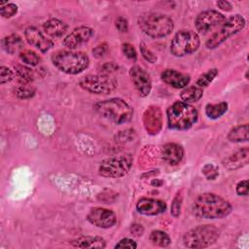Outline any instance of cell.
<instances>
[{"instance_id": "cell-1", "label": "cell", "mask_w": 249, "mask_h": 249, "mask_svg": "<svg viewBox=\"0 0 249 249\" xmlns=\"http://www.w3.org/2000/svg\"><path fill=\"white\" fill-rule=\"evenodd\" d=\"M231 203L213 193L199 195L193 203V213L200 219H222L231 212Z\"/></svg>"}, {"instance_id": "cell-2", "label": "cell", "mask_w": 249, "mask_h": 249, "mask_svg": "<svg viewBox=\"0 0 249 249\" xmlns=\"http://www.w3.org/2000/svg\"><path fill=\"white\" fill-rule=\"evenodd\" d=\"M94 110L116 124L128 123L133 116L132 107L121 98H110L94 104Z\"/></svg>"}, {"instance_id": "cell-3", "label": "cell", "mask_w": 249, "mask_h": 249, "mask_svg": "<svg viewBox=\"0 0 249 249\" xmlns=\"http://www.w3.org/2000/svg\"><path fill=\"white\" fill-rule=\"evenodd\" d=\"M196 109L184 101H176L166 110L168 127L175 130H186L197 121Z\"/></svg>"}, {"instance_id": "cell-4", "label": "cell", "mask_w": 249, "mask_h": 249, "mask_svg": "<svg viewBox=\"0 0 249 249\" xmlns=\"http://www.w3.org/2000/svg\"><path fill=\"white\" fill-rule=\"evenodd\" d=\"M52 62L59 71L69 75H77L88 68L89 58L83 52L58 51L52 55Z\"/></svg>"}, {"instance_id": "cell-5", "label": "cell", "mask_w": 249, "mask_h": 249, "mask_svg": "<svg viewBox=\"0 0 249 249\" xmlns=\"http://www.w3.org/2000/svg\"><path fill=\"white\" fill-rule=\"evenodd\" d=\"M138 26L149 37L163 38L168 36L174 27L173 20L160 13H147L138 18Z\"/></svg>"}, {"instance_id": "cell-6", "label": "cell", "mask_w": 249, "mask_h": 249, "mask_svg": "<svg viewBox=\"0 0 249 249\" xmlns=\"http://www.w3.org/2000/svg\"><path fill=\"white\" fill-rule=\"evenodd\" d=\"M220 236V231L213 225H201L188 231L183 236V243L188 248H206L214 244Z\"/></svg>"}, {"instance_id": "cell-7", "label": "cell", "mask_w": 249, "mask_h": 249, "mask_svg": "<svg viewBox=\"0 0 249 249\" xmlns=\"http://www.w3.org/2000/svg\"><path fill=\"white\" fill-rule=\"evenodd\" d=\"M200 44L199 37L193 30H180L171 40L170 53L177 57H182L195 53Z\"/></svg>"}, {"instance_id": "cell-8", "label": "cell", "mask_w": 249, "mask_h": 249, "mask_svg": "<svg viewBox=\"0 0 249 249\" xmlns=\"http://www.w3.org/2000/svg\"><path fill=\"white\" fill-rule=\"evenodd\" d=\"M132 162L133 158L130 154L107 158L100 162L98 172L103 177L120 178L129 171Z\"/></svg>"}, {"instance_id": "cell-9", "label": "cell", "mask_w": 249, "mask_h": 249, "mask_svg": "<svg viewBox=\"0 0 249 249\" xmlns=\"http://www.w3.org/2000/svg\"><path fill=\"white\" fill-rule=\"evenodd\" d=\"M245 26V19L240 15H234L225 20L221 28L216 31L205 43L207 49H215L231 36L241 31Z\"/></svg>"}, {"instance_id": "cell-10", "label": "cell", "mask_w": 249, "mask_h": 249, "mask_svg": "<svg viewBox=\"0 0 249 249\" xmlns=\"http://www.w3.org/2000/svg\"><path fill=\"white\" fill-rule=\"evenodd\" d=\"M79 85L85 90L94 94H108L112 92L116 87L117 82L109 75H88L80 80Z\"/></svg>"}, {"instance_id": "cell-11", "label": "cell", "mask_w": 249, "mask_h": 249, "mask_svg": "<svg viewBox=\"0 0 249 249\" xmlns=\"http://www.w3.org/2000/svg\"><path fill=\"white\" fill-rule=\"evenodd\" d=\"M226 20V17L215 10L203 11L197 15L195 25L199 33L206 34L212 31L214 28L221 26Z\"/></svg>"}, {"instance_id": "cell-12", "label": "cell", "mask_w": 249, "mask_h": 249, "mask_svg": "<svg viewBox=\"0 0 249 249\" xmlns=\"http://www.w3.org/2000/svg\"><path fill=\"white\" fill-rule=\"evenodd\" d=\"M87 219L90 224L101 229L112 228L117 222L116 214L112 210L102 207L91 208Z\"/></svg>"}, {"instance_id": "cell-13", "label": "cell", "mask_w": 249, "mask_h": 249, "mask_svg": "<svg viewBox=\"0 0 249 249\" xmlns=\"http://www.w3.org/2000/svg\"><path fill=\"white\" fill-rule=\"evenodd\" d=\"M129 76L140 96L149 95L152 89V81L149 73L141 66L134 65L129 69Z\"/></svg>"}, {"instance_id": "cell-14", "label": "cell", "mask_w": 249, "mask_h": 249, "mask_svg": "<svg viewBox=\"0 0 249 249\" xmlns=\"http://www.w3.org/2000/svg\"><path fill=\"white\" fill-rule=\"evenodd\" d=\"M93 35V30L86 25L74 28L63 40V46L74 50L86 44Z\"/></svg>"}, {"instance_id": "cell-15", "label": "cell", "mask_w": 249, "mask_h": 249, "mask_svg": "<svg viewBox=\"0 0 249 249\" xmlns=\"http://www.w3.org/2000/svg\"><path fill=\"white\" fill-rule=\"evenodd\" d=\"M24 37L29 45L35 47L42 53L48 52L53 46V41L48 39L38 28L34 26H28L24 30Z\"/></svg>"}, {"instance_id": "cell-16", "label": "cell", "mask_w": 249, "mask_h": 249, "mask_svg": "<svg viewBox=\"0 0 249 249\" xmlns=\"http://www.w3.org/2000/svg\"><path fill=\"white\" fill-rule=\"evenodd\" d=\"M136 209L139 213L147 216H156L161 214L166 209V204L160 199L151 197H141L136 203Z\"/></svg>"}, {"instance_id": "cell-17", "label": "cell", "mask_w": 249, "mask_h": 249, "mask_svg": "<svg viewBox=\"0 0 249 249\" xmlns=\"http://www.w3.org/2000/svg\"><path fill=\"white\" fill-rule=\"evenodd\" d=\"M143 124L149 134L155 135L161 128V112L157 106L149 107L143 114Z\"/></svg>"}, {"instance_id": "cell-18", "label": "cell", "mask_w": 249, "mask_h": 249, "mask_svg": "<svg viewBox=\"0 0 249 249\" xmlns=\"http://www.w3.org/2000/svg\"><path fill=\"white\" fill-rule=\"evenodd\" d=\"M161 80L168 86L175 89H184L190 83V76L174 69H165L161 75Z\"/></svg>"}, {"instance_id": "cell-19", "label": "cell", "mask_w": 249, "mask_h": 249, "mask_svg": "<svg viewBox=\"0 0 249 249\" xmlns=\"http://www.w3.org/2000/svg\"><path fill=\"white\" fill-rule=\"evenodd\" d=\"M162 159L170 165H176L183 160L184 149L177 143H167L161 150Z\"/></svg>"}, {"instance_id": "cell-20", "label": "cell", "mask_w": 249, "mask_h": 249, "mask_svg": "<svg viewBox=\"0 0 249 249\" xmlns=\"http://www.w3.org/2000/svg\"><path fill=\"white\" fill-rule=\"evenodd\" d=\"M248 154L249 150L247 147L240 149L233 154L228 156L223 160V165L229 170H234L240 168L248 163Z\"/></svg>"}, {"instance_id": "cell-21", "label": "cell", "mask_w": 249, "mask_h": 249, "mask_svg": "<svg viewBox=\"0 0 249 249\" xmlns=\"http://www.w3.org/2000/svg\"><path fill=\"white\" fill-rule=\"evenodd\" d=\"M43 30L53 38H59L65 34L67 24L58 18H50L43 23Z\"/></svg>"}, {"instance_id": "cell-22", "label": "cell", "mask_w": 249, "mask_h": 249, "mask_svg": "<svg viewBox=\"0 0 249 249\" xmlns=\"http://www.w3.org/2000/svg\"><path fill=\"white\" fill-rule=\"evenodd\" d=\"M2 47L10 54L20 53L22 51H24L23 40L18 34H11L3 38Z\"/></svg>"}, {"instance_id": "cell-23", "label": "cell", "mask_w": 249, "mask_h": 249, "mask_svg": "<svg viewBox=\"0 0 249 249\" xmlns=\"http://www.w3.org/2000/svg\"><path fill=\"white\" fill-rule=\"evenodd\" d=\"M71 245L79 248H105L106 242L100 236H81L75 240H72Z\"/></svg>"}, {"instance_id": "cell-24", "label": "cell", "mask_w": 249, "mask_h": 249, "mask_svg": "<svg viewBox=\"0 0 249 249\" xmlns=\"http://www.w3.org/2000/svg\"><path fill=\"white\" fill-rule=\"evenodd\" d=\"M203 95V89L197 86H190L183 89L180 93L182 101L186 103H194L198 101Z\"/></svg>"}, {"instance_id": "cell-25", "label": "cell", "mask_w": 249, "mask_h": 249, "mask_svg": "<svg viewBox=\"0 0 249 249\" xmlns=\"http://www.w3.org/2000/svg\"><path fill=\"white\" fill-rule=\"evenodd\" d=\"M231 142H245L248 140V124H240L231 128L228 134Z\"/></svg>"}, {"instance_id": "cell-26", "label": "cell", "mask_w": 249, "mask_h": 249, "mask_svg": "<svg viewBox=\"0 0 249 249\" xmlns=\"http://www.w3.org/2000/svg\"><path fill=\"white\" fill-rule=\"evenodd\" d=\"M228 110V103L225 101L216 104H207L205 107V114L209 119L216 120L223 116Z\"/></svg>"}, {"instance_id": "cell-27", "label": "cell", "mask_w": 249, "mask_h": 249, "mask_svg": "<svg viewBox=\"0 0 249 249\" xmlns=\"http://www.w3.org/2000/svg\"><path fill=\"white\" fill-rule=\"evenodd\" d=\"M149 239L154 245L160 246V247H167L171 242L169 235L165 231H162L160 230L152 231L150 233Z\"/></svg>"}, {"instance_id": "cell-28", "label": "cell", "mask_w": 249, "mask_h": 249, "mask_svg": "<svg viewBox=\"0 0 249 249\" xmlns=\"http://www.w3.org/2000/svg\"><path fill=\"white\" fill-rule=\"evenodd\" d=\"M217 75H218V69L211 68L197 78V80L196 81V86H197L201 89L205 88L215 79V77Z\"/></svg>"}, {"instance_id": "cell-29", "label": "cell", "mask_w": 249, "mask_h": 249, "mask_svg": "<svg viewBox=\"0 0 249 249\" xmlns=\"http://www.w3.org/2000/svg\"><path fill=\"white\" fill-rule=\"evenodd\" d=\"M19 57L23 63L30 66H36L41 61V57L34 51H31V50L22 51L19 53Z\"/></svg>"}, {"instance_id": "cell-30", "label": "cell", "mask_w": 249, "mask_h": 249, "mask_svg": "<svg viewBox=\"0 0 249 249\" xmlns=\"http://www.w3.org/2000/svg\"><path fill=\"white\" fill-rule=\"evenodd\" d=\"M14 68L18 76L21 78L24 82H31L34 80V73L31 68L24 65H20V64L14 65Z\"/></svg>"}, {"instance_id": "cell-31", "label": "cell", "mask_w": 249, "mask_h": 249, "mask_svg": "<svg viewBox=\"0 0 249 249\" xmlns=\"http://www.w3.org/2000/svg\"><path fill=\"white\" fill-rule=\"evenodd\" d=\"M35 89L32 87H28V86H23L20 85L17 88L14 89V93L16 96H18L20 99H27V98H31L32 96H34L35 94Z\"/></svg>"}, {"instance_id": "cell-32", "label": "cell", "mask_w": 249, "mask_h": 249, "mask_svg": "<svg viewBox=\"0 0 249 249\" xmlns=\"http://www.w3.org/2000/svg\"><path fill=\"white\" fill-rule=\"evenodd\" d=\"M182 199H183V196H182L181 192H178L175 195V196L171 202V206H170V213L173 217H178L180 215Z\"/></svg>"}, {"instance_id": "cell-33", "label": "cell", "mask_w": 249, "mask_h": 249, "mask_svg": "<svg viewBox=\"0 0 249 249\" xmlns=\"http://www.w3.org/2000/svg\"><path fill=\"white\" fill-rule=\"evenodd\" d=\"M0 5V14L3 18H11L18 13V6L14 3H1Z\"/></svg>"}, {"instance_id": "cell-34", "label": "cell", "mask_w": 249, "mask_h": 249, "mask_svg": "<svg viewBox=\"0 0 249 249\" xmlns=\"http://www.w3.org/2000/svg\"><path fill=\"white\" fill-rule=\"evenodd\" d=\"M202 173L207 180H215L219 176L218 168L212 163H206L202 167Z\"/></svg>"}, {"instance_id": "cell-35", "label": "cell", "mask_w": 249, "mask_h": 249, "mask_svg": "<svg viewBox=\"0 0 249 249\" xmlns=\"http://www.w3.org/2000/svg\"><path fill=\"white\" fill-rule=\"evenodd\" d=\"M139 48H140V53H141L142 56L147 61H149L151 63H155L157 61V55L150 49H148V47L146 46V44L144 42H141L139 44Z\"/></svg>"}, {"instance_id": "cell-36", "label": "cell", "mask_w": 249, "mask_h": 249, "mask_svg": "<svg viewBox=\"0 0 249 249\" xmlns=\"http://www.w3.org/2000/svg\"><path fill=\"white\" fill-rule=\"evenodd\" d=\"M122 51H123L124 54L127 58H129V59H131V60H133V61L136 60V58H137L136 51H135L134 47H133L131 44H128V43L123 44V45H122Z\"/></svg>"}, {"instance_id": "cell-37", "label": "cell", "mask_w": 249, "mask_h": 249, "mask_svg": "<svg viewBox=\"0 0 249 249\" xmlns=\"http://www.w3.org/2000/svg\"><path fill=\"white\" fill-rule=\"evenodd\" d=\"M13 78H14L13 71L6 66H1V68H0V84L4 85V84L12 81Z\"/></svg>"}, {"instance_id": "cell-38", "label": "cell", "mask_w": 249, "mask_h": 249, "mask_svg": "<svg viewBox=\"0 0 249 249\" xmlns=\"http://www.w3.org/2000/svg\"><path fill=\"white\" fill-rule=\"evenodd\" d=\"M137 247V243L131 239V238H123L121 239L116 245L115 248H130V249H135Z\"/></svg>"}, {"instance_id": "cell-39", "label": "cell", "mask_w": 249, "mask_h": 249, "mask_svg": "<svg viewBox=\"0 0 249 249\" xmlns=\"http://www.w3.org/2000/svg\"><path fill=\"white\" fill-rule=\"evenodd\" d=\"M108 52V45L106 43H101L99 45H97L93 50H92V53L96 58H101L103 57L106 53Z\"/></svg>"}, {"instance_id": "cell-40", "label": "cell", "mask_w": 249, "mask_h": 249, "mask_svg": "<svg viewBox=\"0 0 249 249\" xmlns=\"http://www.w3.org/2000/svg\"><path fill=\"white\" fill-rule=\"evenodd\" d=\"M115 25L116 28L120 31V32H126L128 30V23L127 20L123 18V17H118L115 20Z\"/></svg>"}, {"instance_id": "cell-41", "label": "cell", "mask_w": 249, "mask_h": 249, "mask_svg": "<svg viewBox=\"0 0 249 249\" xmlns=\"http://www.w3.org/2000/svg\"><path fill=\"white\" fill-rule=\"evenodd\" d=\"M236 194L238 196H246L248 195V180H242L236 185Z\"/></svg>"}, {"instance_id": "cell-42", "label": "cell", "mask_w": 249, "mask_h": 249, "mask_svg": "<svg viewBox=\"0 0 249 249\" xmlns=\"http://www.w3.org/2000/svg\"><path fill=\"white\" fill-rule=\"evenodd\" d=\"M129 230L131 234L134 236H141L144 232V228L140 224H132Z\"/></svg>"}, {"instance_id": "cell-43", "label": "cell", "mask_w": 249, "mask_h": 249, "mask_svg": "<svg viewBox=\"0 0 249 249\" xmlns=\"http://www.w3.org/2000/svg\"><path fill=\"white\" fill-rule=\"evenodd\" d=\"M118 69V66L114 64L113 62H107L102 66V74L109 75L110 73L116 71Z\"/></svg>"}, {"instance_id": "cell-44", "label": "cell", "mask_w": 249, "mask_h": 249, "mask_svg": "<svg viewBox=\"0 0 249 249\" xmlns=\"http://www.w3.org/2000/svg\"><path fill=\"white\" fill-rule=\"evenodd\" d=\"M217 6L221 9V10H223V11H226V12H229V11H231V8H232V6H231V4L229 2V1H225V0H221V1H218L217 3Z\"/></svg>"}, {"instance_id": "cell-45", "label": "cell", "mask_w": 249, "mask_h": 249, "mask_svg": "<svg viewBox=\"0 0 249 249\" xmlns=\"http://www.w3.org/2000/svg\"><path fill=\"white\" fill-rule=\"evenodd\" d=\"M157 180H158V179H156V181H155V180L152 181V185H157ZM161 184H162V182H159V185H158V186H160Z\"/></svg>"}]
</instances>
